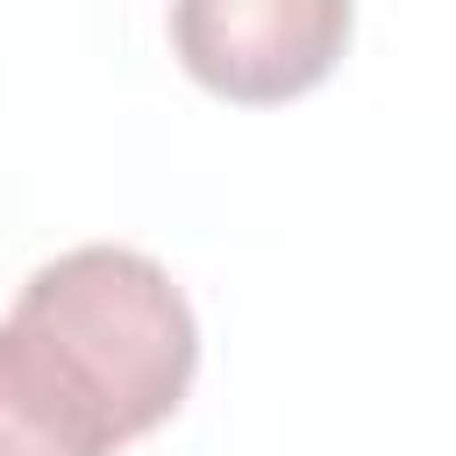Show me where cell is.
Segmentation results:
<instances>
[{
  "mask_svg": "<svg viewBox=\"0 0 456 456\" xmlns=\"http://www.w3.org/2000/svg\"><path fill=\"white\" fill-rule=\"evenodd\" d=\"M349 0H171V57L235 107L314 93L349 50Z\"/></svg>",
  "mask_w": 456,
  "mask_h": 456,
  "instance_id": "7a4b0ae2",
  "label": "cell"
},
{
  "mask_svg": "<svg viewBox=\"0 0 456 456\" xmlns=\"http://www.w3.org/2000/svg\"><path fill=\"white\" fill-rule=\"evenodd\" d=\"M200 370V321L128 242H78L28 271L0 321V456H121L164 428Z\"/></svg>",
  "mask_w": 456,
  "mask_h": 456,
  "instance_id": "6da1fadb",
  "label": "cell"
}]
</instances>
